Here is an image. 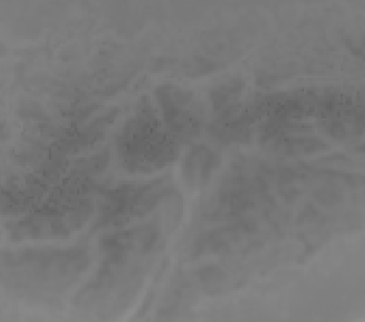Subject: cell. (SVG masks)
<instances>
[{
	"label": "cell",
	"mask_w": 365,
	"mask_h": 322,
	"mask_svg": "<svg viewBox=\"0 0 365 322\" xmlns=\"http://www.w3.org/2000/svg\"><path fill=\"white\" fill-rule=\"evenodd\" d=\"M155 97L158 104L162 109L164 123L195 103V97L192 92L179 88L174 85H159L155 89Z\"/></svg>",
	"instance_id": "4"
},
{
	"label": "cell",
	"mask_w": 365,
	"mask_h": 322,
	"mask_svg": "<svg viewBox=\"0 0 365 322\" xmlns=\"http://www.w3.org/2000/svg\"><path fill=\"white\" fill-rule=\"evenodd\" d=\"M220 165V157L207 145H197L190 149L182 162V177L191 189L207 187L214 171Z\"/></svg>",
	"instance_id": "2"
},
{
	"label": "cell",
	"mask_w": 365,
	"mask_h": 322,
	"mask_svg": "<svg viewBox=\"0 0 365 322\" xmlns=\"http://www.w3.org/2000/svg\"><path fill=\"white\" fill-rule=\"evenodd\" d=\"M322 128L324 132H327L329 136H331L335 140H344L347 137L349 130L346 126V123L341 120L324 119L322 120Z\"/></svg>",
	"instance_id": "5"
},
{
	"label": "cell",
	"mask_w": 365,
	"mask_h": 322,
	"mask_svg": "<svg viewBox=\"0 0 365 322\" xmlns=\"http://www.w3.org/2000/svg\"><path fill=\"white\" fill-rule=\"evenodd\" d=\"M319 202H327L329 204L335 203V202H339V194L336 193L334 189H322V191H319Z\"/></svg>",
	"instance_id": "6"
},
{
	"label": "cell",
	"mask_w": 365,
	"mask_h": 322,
	"mask_svg": "<svg viewBox=\"0 0 365 322\" xmlns=\"http://www.w3.org/2000/svg\"><path fill=\"white\" fill-rule=\"evenodd\" d=\"M245 80L232 78L217 85L210 93L212 109L219 116L217 121H227L240 105V97L245 89Z\"/></svg>",
	"instance_id": "3"
},
{
	"label": "cell",
	"mask_w": 365,
	"mask_h": 322,
	"mask_svg": "<svg viewBox=\"0 0 365 322\" xmlns=\"http://www.w3.org/2000/svg\"><path fill=\"white\" fill-rule=\"evenodd\" d=\"M180 143L164 132L148 99L137 106L135 118L128 120L116 138L123 167L131 172H152L165 167L178 157Z\"/></svg>",
	"instance_id": "1"
}]
</instances>
